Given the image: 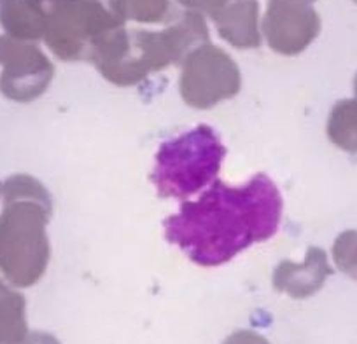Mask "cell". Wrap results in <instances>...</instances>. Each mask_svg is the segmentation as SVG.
Here are the masks:
<instances>
[{
  "label": "cell",
  "instance_id": "cell-1",
  "mask_svg": "<svg viewBox=\"0 0 357 344\" xmlns=\"http://www.w3.org/2000/svg\"><path fill=\"white\" fill-rule=\"evenodd\" d=\"M282 206L279 189L263 173L240 187L215 180L165 220V236L198 266H221L254 243L272 238Z\"/></svg>",
  "mask_w": 357,
  "mask_h": 344
},
{
  "label": "cell",
  "instance_id": "cell-2",
  "mask_svg": "<svg viewBox=\"0 0 357 344\" xmlns=\"http://www.w3.org/2000/svg\"><path fill=\"white\" fill-rule=\"evenodd\" d=\"M207 42L208 29L202 15L186 11L161 32H128L119 26L95 47L89 61L107 81L132 86L153 72L184 61L191 51Z\"/></svg>",
  "mask_w": 357,
  "mask_h": 344
},
{
  "label": "cell",
  "instance_id": "cell-3",
  "mask_svg": "<svg viewBox=\"0 0 357 344\" xmlns=\"http://www.w3.org/2000/svg\"><path fill=\"white\" fill-rule=\"evenodd\" d=\"M225 154L218 133L200 125L160 147L151 178L163 198H190L214 184Z\"/></svg>",
  "mask_w": 357,
  "mask_h": 344
},
{
  "label": "cell",
  "instance_id": "cell-4",
  "mask_svg": "<svg viewBox=\"0 0 357 344\" xmlns=\"http://www.w3.org/2000/svg\"><path fill=\"white\" fill-rule=\"evenodd\" d=\"M125 23L98 0L54 2L47 16V46L61 60H89L95 47Z\"/></svg>",
  "mask_w": 357,
  "mask_h": 344
},
{
  "label": "cell",
  "instance_id": "cell-5",
  "mask_svg": "<svg viewBox=\"0 0 357 344\" xmlns=\"http://www.w3.org/2000/svg\"><path fill=\"white\" fill-rule=\"evenodd\" d=\"M238 65L226 51L207 42L191 51L183 61L181 95L195 109H211L238 93Z\"/></svg>",
  "mask_w": 357,
  "mask_h": 344
},
{
  "label": "cell",
  "instance_id": "cell-6",
  "mask_svg": "<svg viewBox=\"0 0 357 344\" xmlns=\"http://www.w3.org/2000/svg\"><path fill=\"white\" fill-rule=\"evenodd\" d=\"M319 16L307 0H268L263 36L275 53L294 56L319 32Z\"/></svg>",
  "mask_w": 357,
  "mask_h": 344
},
{
  "label": "cell",
  "instance_id": "cell-7",
  "mask_svg": "<svg viewBox=\"0 0 357 344\" xmlns=\"http://www.w3.org/2000/svg\"><path fill=\"white\" fill-rule=\"evenodd\" d=\"M226 42L240 49L261 46L257 0H233L212 16Z\"/></svg>",
  "mask_w": 357,
  "mask_h": 344
},
{
  "label": "cell",
  "instance_id": "cell-8",
  "mask_svg": "<svg viewBox=\"0 0 357 344\" xmlns=\"http://www.w3.org/2000/svg\"><path fill=\"white\" fill-rule=\"evenodd\" d=\"M326 260L322 252L312 249L303 264L284 260L273 271V285L279 290L287 292L294 297H303L312 294L317 285H321L326 274Z\"/></svg>",
  "mask_w": 357,
  "mask_h": 344
},
{
  "label": "cell",
  "instance_id": "cell-9",
  "mask_svg": "<svg viewBox=\"0 0 357 344\" xmlns=\"http://www.w3.org/2000/svg\"><path fill=\"white\" fill-rule=\"evenodd\" d=\"M111 9L123 23H161L170 15V0H111Z\"/></svg>",
  "mask_w": 357,
  "mask_h": 344
},
{
  "label": "cell",
  "instance_id": "cell-10",
  "mask_svg": "<svg viewBox=\"0 0 357 344\" xmlns=\"http://www.w3.org/2000/svg\"><path fill=\"white\" fill-rule=\"evenodd\" d=\"M178 4L188 8L190 11L193 13H207V15L214 16L215 13L221 11L226 4H228L229 0H177Z\"/></svg>",
  "mask_w": 357,
  "mask_h": 344
},
{
  "label": "cell",
  "instance_id": "cell-11",
  "mask_svg": "<svg viewBox=\"0 0 357 344\" xmlns=\"http://www.w3.org/2000/svg\"><path fill=\"white\" fill-rule=\"evenodd\" d=\"M307 2H312V0H307Z\"/></svg>",
  "mask_w": 357,
  "mask_h": 344
}]
</instances>
